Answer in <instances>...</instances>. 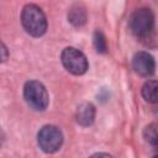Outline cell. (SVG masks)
<instances>
[{
	"mask_svg": "<svg viewBox=\"0 0 158 158\" xmlns=\"http://www.w3.org/2000/svg\"><path fill=\"white\" fill-rule=\"evenodd\" d=\"M4 141H5V135H4V132H2V130L0 127V148H1V146L4 143Z\"/></svg>",
	"mask_w": 158,
	"mask_h": 158,
	"instance_id": "5bb4252c",
	"label": "cell"
},
{
	"mask_svg": "<svg viewBox=\"0 0 158 158\" xmlns=\"http://www.w3.org/2000/svg\"><path fill=\"white\" fill-rule=\"evenodd\" d=\"M157 90H158L157 81L156 80H148L142 86V96L144 98L146 101L154 104V102H157Z\"/></svg>",
	"mask_w": 158,
	"mask_h": 158,
	"instance_id": "9c48e42d",
	"label": "cell"
},
{
	"mask_svg": "<svg viewBox=\"0 0 158 158\" xmlns=\"http://www.w3.org/2000/svg\"><path fill=\"white\" fill-rule=\"evenodd\" d=\"M143 137L146 138V141H147L148 143H151L153 147H156L157 143H158L157 125H156V123H151V125L146 126L144 130H143Z\"/></svg>",
	"mask_w": 158,
	"mask_h": 158,
	"instance_id": "8fae6325",
	"label": "cell"
},
{
	"mask_svg": "<svg viewBox=\"0 0 158 158\" xmlns=\"http://www.w3.org/2000/svg\"><path fill=\"white\" fill-rule=\"evenodd\" d=\"M9 58V49L2 41H0V63H4Z\"/></svg>",
	"mask_w": 158,
	"mask_h": 158,
	"instance_id": "7c38bea8",
	"label": "cell"
},
{
	"mask_svg": "<svg viewBox=\"0 0 158 158\" xmlns=\"http://www.w3.org/2000/svg\"><path fill=\"white\" fill-rule=\"evenodd\" d=\"M60 59L64 68L74 75H81L88 70L89 64L85 54L74 47L64 48L60 54Z\"/></svg>",
	"mask_w": 158,
	"mask_h": 158,
	"instance_id": "5b68a950",
	"label": "cell"
},
{
	"mask_svg": "<svg viewBox=\"0 0 158 158\" xmlns=\"http://www.w3.org/2000/svg\"><path fill=\"white\" fill-rule=\"evenodd\" d=\"M93 43H94V47L96 49L98 53H105L107 51V42H106V38L104 36V33L101 31H95L94 33V37H93Z\"/></svg>",
	"mask_w": 158,
	"mask_h": 158,
	"instance_id": "30bf717a",
	"label": "cell"
},
{
	"mask_svg": "<svg viewBox=\"0 0 158 158\" xmlns=\"http://www.w3.org/2000/svg\"><path fill=\"white\" fill-rule=\"evenodd\" d=\"M132 68L141 77H151L154 73L156 63L153 57L147 52H138L132 59Z\"/></svg>",
	"mask_w": 158,
	"mask_h": 158,
	"instance_id": "8992f818",
	"label": "cell"
},
{
	"mask_svg": "<svg viewBox=\"0 0 158 158\" xmlns=\"http://www.w3.org/2000/svg\"><path fill=\"white\" fill-rule=\"evenodd\" d=\"M21 22L26 32L33 37L44 35L47 30V19L41 7L35 4H27L21 12Z\"/></svg>",
	"mask_w": 158,
	"mask_h": 158,
	"instance_id": "6da1fadb",
	"label": "cell"
},
{
	"mask_svg": "<svg viewBox=\"0 0 158 158\" xmlns=\"http://www.w3.org/2000/svg\"><path fill=\"white\" fill-rule=\"evenodd\" d=\"M153 158H158V157H157V156H154V157H153Z\"/></svg>",
	"mask_w": 158,
	"mask_h": 158,
	"instance_id": "9a60e30c",
	"label": "cell"
},
{
	"mask_svg": "<svg viewBox=\"0 0 158 158\" xmlns=\"http://www.w3.org/2000/svg\"><path fill=\"white\" fill-rule=\"evenodd\" d=\"M89 158H114V157L109 153H95V154L90 156Z\"/></svg>",
	"mask_w": 158,
	"mask_h": 158,
	"instance_id": "4fadbf2b",
	"label": "cell"
},
{
	"mask_svg": "<svg viewBox=\"0 0 158 158\" xmlns=\"http://www.w3.org/2000/svg\"><path fill=\"white\" fill-rule=\"evenodd\" d=\"M77 122L81 126H90L95 120V106L91 102H81L75 112Z\"/></svg>",
	"mask_w": 158,
	"mask_h": 158,
	"instance_id": "52a82bcc",
	"label": "cell"
},
{
	"mask_svg": "<svg viewBox=\"0 0 158 158\" xmlns=\"http://www.w3.org/2000/svg\"><path fill=\"white\" fill-rule=\"evenodd\" d=\"M37 142L43 152L54 153L62 147L63 133L57 126L46 125L40 130L37 135Z\"/></svg>",
	"mask_w": 158,
	"mask_h": 158,
	"instance_id": "277c9868",
	"label": "cell"
},
{
	"mask_svg": "<svg viewBox=\"0 0 158 158\" xmlns=\"http://www.w3.org/2000/svg\"><path fill=\"white\" fill-rule=\"evenodd\" d=\"M23 98L26 102L37 111H43L49 104V96L44 85L37 80H30L23 86Z\"/></svg>",
	"mask_w": 158,
	"mask_h": 158,
	"instance_id": "3957f363",
	"label": "cell"
},
{
	"mask_svg": "<svg viewBox=\"0 0 158 158\" xmlns=\"http://www.w3.org/2000/svg\"><path fill=\"white\" fill-rule=\"evenodd\" d=\"M130 28L138 40H148L154 32V15L152 10L147 7L135 10L130 19Z\"/></svg>",
	"mask_w": 158,
	"mask_h": 158,
	"instance_id": "7a4b0ae2",
	"label": "cell"
},
{
	"mask_svg": "<svg viewBox=\"0 0 158 158\" xmlns=\"http://www.w3.org/2000/svg\"><path fill=\"white\" fill-rule=\"evenodd\" d=\"M68 20L75 27H81L86 22V11L83 5L75 4L68 11Z\"/></svg>",
	"mask_w": 158,
	"mask_h": 158,
	"instance_id": "ba28073f",
	"label": "cell"
}]
</instances>
